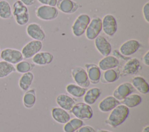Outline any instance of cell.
Segmentation results:
<instances>
[{
	"mask_svg": "<svg viewBox=\"0 0 149 132\" xmlns=\"http://www.w3.org/2000/svg\"><path fill=\"white\" fill-rule=\"evenodd\" d=\"M143 17L145 21L148 23H149V2H146L143 7L142 9Z\"/></svg>",
	"mask_w": 149,
	"mask_h": 132,
	"instance_id": "obj_34",
	"label": "cell"
},
{
	"mask_svg": "<svg viewBox=\"0 0 149 132\" xmlns=\"http://www.w3.org/2000/svg\"><path fill=\"white\" fill-rule=\"evenodd\" d=\"M40 3L44 5L55 6L58 0H37Z\"/></svg>",
	"mask_w": 149,
	"mask_h": 132,
	"instance_id": "obj_36",
	"label": "cell"
},
{
	"mask_svg": "<svg viewBox=\"0 0 149 132\" xmlns=\"http://www.w3.org/2000/svg\"><path fill=\"white\" fill-rule=\"evenodd\" d=\"M20 50L10 47H6L1 50V59L13 65L23 60Z\"/></svg>",
	"mask_w": 149,
	"mask_h": 132,
	"instance_id": "obj_6",
	"label": "cell"
},
{
	"mask_svg": "<svg viewBox=\"0 0 149 132\" xmlns=\"http://www.w3.org/2000/svg\"><path fill=\"white\" fill-rule=\"evenodd\" d=\"M26 6H30L34 3V0H19Z\"/></svg>",
	"mask_w": 149,
	"mask_h": 132,
	"instance_id": "obj_38",
	"label": "cell"
},
{
	"mask_svg": "<svg viewBox=\"0 0 149 132\" xmlns=\"http://www.w3.org/2000/svg\"><path fill=\"white\" fill-rule=\"evenodd\" d=\"M72 76L76 84L84 88L88 87L90 82L86 69L81 67L73 68L71 71Z\"/></svg>",
	"mask_w": 149,
	"mask_h": 132,
	"instance_id": "obj_9",
	"label": "cell"
},
{
	"mask_svg": "<svg viewBox=\"0 0 149 132\" xmlns=\"http://www.w3.org/2000/svg\"><path fill=\"white\" fill-rule=\"evenodd\" d=\"M141 47V43L136 39H132L123 42L119 47V53L125 56L128 57L133 55Z\"/></svg>",
	"mask_w": 149,
	"mask_h": 132,
	"instance_id": "obj_11",
	"label": "cell"
},
{
	"mask_svg": "<svg viewBox=\"0 0 149 132\" xmlns=\"http://www.w3.org/2000/svg\"><path fill=\"white\" fill-rule=\"evenodd\" d=\"M54 56L48 52H40L32 57L33 64L37 65H46L52 62Z\"/></svg>",
	"mask_w": 149,
	"mask_h": 132,
	"instance_id": "obj_20",
	"label": "cell"
},
{
	"mask_svg": "<svg viewBox=\"0 0 149 132\" xmlns=\"http://www.w3.org/2000/svg\"><path fill=\"white\" fill-rule=\"evenodd\" d=\"M143 63L147 66H149V51H147V52L144 54L142 58Z\"/></svg>",
	"mask_w": 149,
	"mask_h": 132,
	"instance_id": "obj_37",
	"label": "cell"
},
{
	"mask_svg": "<svg viewBox=\"0 0 149 132\" xmlns=\"http://www.w3.org/2000/svg\"><path fill=\"white\" fill-rule=\"evenodd\" d=\"M129 115V108L122 104H120L114 108L105 120V123L115 128L122 124L127 118Z\"/></svg>",
	"mask_w": 149,
	"mask_h": 132,
	"instance_id": "obj_1",
	"label": "cell"
},
{
	"mask_svg": "<svg viewBox=\"0 0 149 132\" xmlns=\"http://www.w3.org/2000/svg\"><path fill=\"white\" fill-rule=\"evenodd\" d=\"M119 77V72L115 68L104 71L103 74V79L107 83H113L118 80Z\"/></svg>",
	"mask_w": 149,
	"mask_h": 132,
	"instance_id": "obj_32",
	"label": "cell"
},
{
	"mask_svg": "<svg viewBox=\"0 0 149 132\" xmlns=\"http://www.w3.org/2000/svg\"><path fill=\"white\" fill-rule=\"evenodd\" d=\"M27 35L33 40L43 41L46 38V34L41 27L36 23H31L27 25L26 28Z\"/></svg>",
	"mask_w": 149,
	"mask_h": 132,
	"instance_id": "obj_12",
	"label": "cell"
},
{
	"mask_svg": "<svg viewBox=\"0 0 149 132\" xmlns=\"http://www.w3.org/2000/svg\"><path fill=\"white\" fill-rule=\"evenodd\" d=\"M102 31V19L100 17H94L85 31V35L88 40H94Z\"/></svg>",
	"mask_w": 149,
	"mask_h": 132,
	"instance_id": "obj_7",
	"label": "cell"
},
{
	"mask_svg": "<svg viewBox=\"0 0 149 132\" xmlns=\"http://www.w3.org/2000/svg\"><path fill=\"white\" fill-rule=\"evenodd\" d=\"M119 65V60L113 56L108 55L104 57L98 62V66L101 70L106 71L118 67Z\"/></svg>",
	"mask_w": 149,
	"mask_h": 132,
	"instance_id": "obj_19",
	"label": "cell"
},
{
	"mask_svg": "<svg viewBox=\"0 0 149 132\" xmlns=\"http://www.w3.org/2000/svg\"><path fill=\"white\" fill-rule=\"evenodd\" d=\"M142 101L141 97L138 94H130L121 101L122 104L129 108L138 106Z\"/></svg>",
	"mask_w": 149,
	"mask_h": 132,
	"instance_id": "obj_28",
	"label": "cell"
},
{
	"mask_svg": "<svg viewBox=\"0 0 149 132\" xmlns=\"http://www.w3.org/2000/svg\"><path fill=\"white\" fill-rule=\"evenodd\" d=\"M142 132H149V126H146L144 127L142 130Z\"/></svg>",
	"mask_w": 149,
	"mask_h": 132,
	"instance_id": "obj_39",
	"label": "cell"
},
{
	"mask_svg": "<svg viewBox=\"0 0 149 132\" xmlns=\"http://www.w3.org/2000/svg\"><path fill=\"white\" fill-rule=\"evenodd\" d=\"M70 111L76 118L82 120H90L93 116L91 107L84 102L76 103Z\"/></svg>",
	"mask_w": 149,
	"mask_h": 132,
	"instance_id": "obj_4",
	"label": "cell"
},
{
	"mask_svg": "<svg viewBox=\"0 0 149 132\" xmlns=\"http://www.w3.org/2000/svg\"><path fill=\"white\" fill-rule=\"evenodd\" d=\"M34 78V74L31 71L23 74L18 81L20 89L24 91L28 90L33 83Z\"/></svg>",
	"mask_w": 149,
	"mask_h": 132,
	"instance_id": "obj_25",
	"label": "cell"
},
{
	"mask_svg": "<svg viewBox=\"0 0 149 132\" xmlns=\"http://www.w3.org/2000/svg\"><path fill=\"white\" fill-rule=\"evenodd\" d=\"M15 65H16L15 66V67L16 71L18 73L22 74L31 71V70L34 67L33 64L25 60H22Z\"/></svg>",
	"mask_w": 149,
	"mask_h": 132,
	"instance_id": "obj_33",
	"label": "cell"
},
{
	"mask_svg": "<svg viewBox=\"0 0 149 132\" xmlns=\"http://www.w3.org/2000/svg\"><path fill=\"white\" fill-rule=\"evenodd\" d=\"M84 125L83 120L77 118L70 119L64 124L63 130L64 132H75L79 128Z\"/></svg>",
	"mask_w": 149,
	"mask_h": 132,
	"instance_id": "obj_29",
	"label": "cell"
},
{
	"mask_svg": "<svg viewBox=\"0 0 149 132\" xmlns=\"http://www.w3.org/2000/svg\"><path fill=\"white\" fill-rule=\"evenodd\" d=\"M94 45L97 51L104 57L107 56L112 52V46L104 36L99 35L94 39Z\"/></svg>",
	"mask_w": 149,
	"mask_h": 132,
	"instance_id": "obj_14",
	"label": "cell"
},
{
	"mask_svg": "<svg viewBox=\"0 0 149 132\" xmlns=\"http://www.w3.org/2000/svg\"><path fill=\"white\" fill-rule=\"evenodd\" d=\"M66 91L72 96L76 98L83 97L87 89L75 83H69L66 86Z\"/></svg>",
	"mask_w": 149,
	"mask_h": 132,
	"instance_id": "obj_27",
	"label": "cell"
},
{
	"mask_svg": "<svg viewBox=\"0 0 149 132\" xmlns=\"http://www.w3.org/2000/svg\"><path fill=\"white\" fill-rule=\"evenodd\" d=\"M97 132H112V131L107 130H100Z\"/></svg>",
	"mask_w": 149,
	"mask_h": 132,
	"instance_id": "obj_40",
	"label": "cell"
},
{
	"mask_svg": "<svg viewBox=\"0 0 149 132\" xmlns=\"http://www.w3.org/2000/svg\"><path fill=\"white\" fill-rule=\"evenodd\" d=\"M12 10V16L17 24L23 26L27 24L30 19L27 6L19 0H17L13 3Z\"/></svg>",
	"mask_w": 149,
	"mask_h": 132,
	"instance_id": "obj_2",
	"label": "cell"
},
{
	"mask_svg": "<svg viewBox=\"0 0 149 132\" xmlns=\"http://www.w3.org/2000/svg\"><path fill=\"white\" fill-rule=\"evenodd\" d=\"M118 30V24L115 17L111 14H107L102 19V30L108 36H113Z\"/></svg>",
	"mask_w": 149,
	"mask_h": 132,
	"instance_id": "obj_8",
	"label": "cell"
},
{
	"mask_svg": "<svg viewBox=\"0 0 149 132\" xmlns=\"http://www.w3.org/2000/svg\"><path fill=\"white\" fill-rule=\"evenodd\" d=\"M75 132H96V131L93 127L90 126L83 125L79 128Z\"/></svg>",
	"mask_w": 149,
	"mask_h": 132,
	"instance_id": "obj_35",
	"label": "cell"
},
{
	"mask_svg": "<svg viewBox=\"0 0 149 132\" xmlns=\"http://www.w3.org/2000/svg\"><path fill=\"white\" fill-rule=\"evenodd\" d=\"M16 72L14 65L3 60L0 61V79L5 78Z\"/></svg>",
	"mask_w": 149,
	"mask_h": 132,
	"instance_id": "obj_31",
	"label": "cell"
},
{
	"mask_svg": "<svg viewBox=\"0 0 149 132\" xmlns=\"http://www.w3.org/2000/svg\"><path fill=\"white\" fill-rule=\"evenodd\" d=\"M86 72L90 82L93 84H97L101 79V69L98 65L94 64H86Z\"/></svg>",
	"mask_w": 149,
	"mask_h": 132,
	"instance_id": "obj_21",
	"label": "cell"
},
{
	"mask_svg": "<svg viewBox=\"0 0 149 132\" xmlns=\"http://www.w3.org/2000/svg\"><path fill=\"white\" fill-rule=\"evenodd\" d=\"M119 100L113 96H108L103 98L98 104V109L102 112H108L120 104Z\"/></svg>",
	"mask_w": 149,
	"mask_h": 132,
	"instance_id": "obj_17",
	"label": "cell"
},
{
	"mask_svg": "<svg viewBox=\"0 0 149 132\" xmlns=\"http://www.w3.org/2000/svg\"><path fill=\"white\" fill-rule=\"evenodd\" d=\"M132 85L134 89L141 94H146L149 92V85L141 76H136L131 80Z\"/></svg>",
	"mask_w": 149,
	"mask_h": 132,
	"instance_id": "obj_23",
	"label": "cell"
},
{
	"mask_svg": "<svg viewBox=\"0 0 149 132\" xmlns=\"http://www.w3.org/2000/svg\"><path fill=\"white\" fill-rule=\"evenodd\" d=\"M36 102V93L34 89L26 91L23 97V104L25 108L30 109L33 108Z\"/></svg>",
	"mask_w": 149,
	"mask_h": 132,
	"instance_id": "obj_26",
	"label": "cell"
},
{
	"mask_svg": "<svg viewBox=\"0 0 149 132\" xmlns=\"http://www.w3.org/2000/svg\"><path fill=\"white\" fill-rule=\"evenodd\" d=\"M134 90L130 83L123 82L115 88L113 91L112 96L120 101L130 94H132Z\"/></svg>",
	"mask_w": 149,
	"mask_h": 132,
	"instance_id": "obj_13",
	"label": "cell"
},
{
	"mask_svg": "<svg viewBox=\"0 0 149 132\" xmlns=\"http://www.w3.org/2000/svg\"><path fill=\"white\" fill-rule=\"evenodd\" d=\"M58 10L55 6L42 5L36 10V15L39 19L44 21H51L58 17Z\"/></svg>",
	"mask_w": 149,
	"mask_h": 132,
	"instance_id": "obj_5",
	"label": "cell"
},
{
	"mask_svg": "<svg viewBox=\"0 0 149 132\" xmlns=\"http://www.w3.org/2000/svg\"><path fill=\"white\" fill-rule=\"evenodd\" d=\"M56 102L59 107L66 110L70 111L76 102L73 97L66 94H60L56 97Z\"/></svg>",
	"mask_w": 149,
	"mask_h": 132,
	"instance_id": "obj_18",
	"label": "cell"
},
{
	"mask_svg": "<svg viewBox=\"0 0 149 132\" xmlns=\"http://www.w3.org/2000/svg\"><path fill=\"white\" fill-rule=\"evenodd\" d=\"M140 68L141 64L138 58H129L124 64L121 71V75L122 76L134 75L140 71Z\"/></svg>",
	"mask_w": 149,
	"mask_h": 132,
	"instance_id": "obj_15",
	"label": "cell"
},
{
	"mask_svg": "<svg viewBox=\"0 0 149 132\" xmlns=\"http://www.w3.org/2000/svg\"><path fill=\"white\" fill-rule=\"evenodd\" d=\"M101 89L97 87H94L87 90L83 96L84 102L90 105L94 104L101 96Z\"/></svg>",
	"mask_w": 149,
	"mask_h": 132,
	"instance_id": "obj_24",
	"label": "cell"
},
{
	"mask_svg": "<svg viewBox=\"0 0 149 132\" xmlns=\"http://www.w3.org/2000/svg\"><path fill=\"white\" fill-rule=\"evenodd\" d=\"M1 60V49L0 48V61Z\"/></svg>",
	"mask_w": 149,
	"mask_h": 132,
	"instance_id": "obj_41",
	"label": "cell"
},
{
	"mask_svg": "<svg viewBox=\"0 0 149 132\" xmlns=\"http://www.w3.org/2000/svg\"><path fill=\"white\" fill-rule=\"evenodd\" d=\"M56 8L58 10L65 14H73L79 8V5L72 0H58Z\"/></svg>",
	"mask_w": 149,
	"mask_h": 132,
	"instance_id": "obj_16",
	"label": "cell"
},
{
	"mask_svg": "<svg viewBox=\"0 0 149 132\" xmlns=\"http://www.w3.org/2000/svg\"><path fill=\"white\" fill-rule=\"evenodd\" d=\"M51 116L55 122L60 124H65L70 119L68 111L60 107H54L51 110Z\"/></svg>",
	"mask_w": 149,
	"mask_h": 132,
	"instance_id": "obj_22",
	"label": "cell"
},
{
	"mask_svg": "<svg viewBox=\"0 0 149 132\" xmlns=\"http://www.w3.org/2000/svg\"><path fill=\"white\" fill-rule=\"evenodd\" d=\"M91 18L90 16L86 13L79 14L72 25V32L74 36L79 37L82 36L90 22Z\"/></svg>",
	"mask_w": 149,
	"mask_h": 132,
	"instance_id": "obj_3",
	"label": "cell"
},
{
	"mask_svg": "<svg viewBox=\"0 0 149 132\" xmlns=\"http://www.w3.org/2000/svg\"><path fill=\"white\" fill-rule=\"evenodd\" d=\"M12 16V7L6 0H0V18L3 20L10 19Z\"/></svg>",
	"mask_w": 149,
	"mask_h": 132,
	"instance_id": "obj_30",
	"label": "cell"
},
{
	"mask_svg": "<svg viewBox=\"0 0 149 132\" xmlns=\"http://www.w3.org/2000/svg\"><path fill=\"white\" fill-rule=\"evenodd\" d=\"M42 47L41 41L32 40L27 42L22 49L21 52L24 58L29 59L40 52Z\"/></svg>",
	"mask_w": 149,
	"mask_h": 132,
	"instance_id": "obj_10",
	"label": "cell"
}]
</instances>
